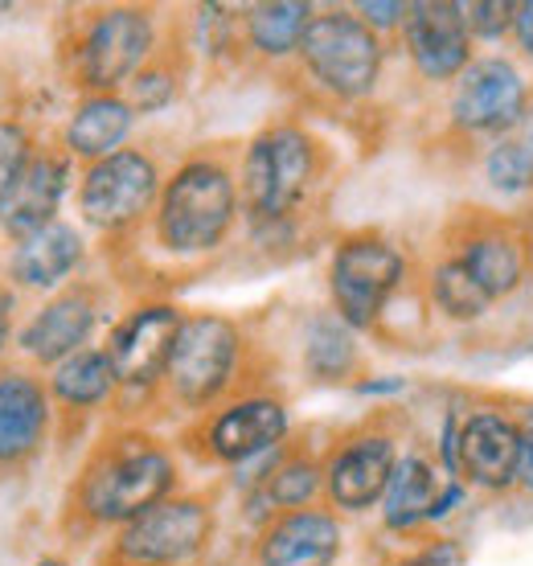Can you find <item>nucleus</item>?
Returning a JSON list of instances; mask_svg holds the SVG:
<instances>
[{"instance_id": "1", "label": "nucleus", "mask_w": 533, "mask_h": 566, "mask_svg": "<svg viewBox=\"0 0 533 566\" xmlns=\"http://www.w3.org/2000/svg\"><path fill=\"white\" fill-rule=\"evenodd\" d=\"M242 140L194 144L173 160L165 189L136 234L103 242L107 280L132 300L169 296L230 255L247 227L239 189Z\"/></svg>"}, {"instance_id": "2", "label": "nucleus", "mask_w": 533, "mask_h": 566, "mask_svg": "<svg viewBox=\"0 0 533 566\" xmlns=\"http://www.w3.org/2000/svg\"><path fill=\"white\" fill-rule=\"evenodd\" d=\"M181 489V452L153 427L107 423L91 439L58 510V538L83 546L103 530H124Z\"/></svg>"}, {"instance_id": "3", "label": "nucleus", "mask_w": 533, "mask_h": 566, "mask_svg": "<svg viewBox=\"0 0 533 566\" xmlns=\"http://www.w3.org/2000/svg\"><path fill=\"white\" fill-rule=\"evenodd\" d=\"M341 156L300 112L271 115L242 140L239 189L247 230H304L328 210Z\"/></svg>"}, {"instance_id": "4", "label": "nucleus", "mask_w": 533, "mask_h": 566, "mask_svg": "<svg viewBox=\"0 0 533 566\" xmlns=\"http://www.w3.org/2000/svg\"><path fill=\"white\" fill-rule=\"evenodd\" d=\"M271 382H275L271 361L263 357V345L247 328V321L213 308L189 312L181 333H177L160 390H156L148 427L173 423V419L189 423L226 398Z\"/></svg>"}, {"instance_id": "5", "label": "nucleus", "mask_w": 533, "mask_h": 566, "mask_svg": "<svg viewBox=\"0 0 533 566\" xmlns=\"http://www.w3.org/2000/svg\"><path fill=\"white\" fill-rule=\"evenodd\" d=\"M165 29L156 4H71L54 17L58 78L79 99L124 95Z\"/></svg>"}, {"instance_id": "6", "label": "nucleus", "mask_w": 533, "mask_h": 566, "mask_svg": "<svg viewBox=\"0 0 533 566\" xmlns=\"http://www.w3.org/2000/svg\"><path fill=\"white\" fill-rule=\"evenodd\" d=\"M386 71V38H378L353 9H316L304 42L288 66L292 91L304 107H353L365 103Z\"/></svg>"}, {"instance_id": "7", "label": "nucleus", "mask_w": 533, "mask_h": 566, "mask_svg": "<svg viewBox=\"0 0 533 566\" xmlns=\"http://www.w3.org/2000/svg\"><path fill=\"white\" fill-rule=\"evenodd\" d=\"M185 316L189 312L169 296L132 300L115 316V325L107 328V340H103V354L112 361L115 386H119L112 402L115 423L148 427L156 390H160V378L169 369L173 345H177Z\"/></svg>"}, {"instance_id": "8", "label": "nucleus", "mask_w": 533, "mask_h": 566, "mask_svg": "<svg viewBox=\"0 0 533 566\" xmlns=\"http://www.w3.org/2000/svg\"><path fill=\"white\" fill-rule=\"evenodd\" d=\"M292 436V411L280 386H251L197 415L177 431V452L197 468H242Z\"/></svg>"}, {"instance_id": "9", "label": "nucleus", "mask_w": 533, "mask_h": 566, "mask_svg": "<svg viewBox=\"0 0 533 566\" xmlns=\"http://www.w3.org/2000/svg\"><path fill=\"white\" fill-rule=\"evenodd\" d=\"M407 280V255L382 227H357L341 234L328 259V300L353 333L378 337Z\"/></svg>"}, {"instance_id": "10", "label": "nucleus", "mask_w": 533, "mask_h": 566, "mask_svg": "<svg viewBox=\"0 0 533 566\" xmlns=\"http://www.w3.org/2000/svg\"><path fill=\"white\" fill-rule=\"evenodd\" d=\"M169 169L173 165H165V156L148 144H124L119 153L86 165L74 189L83 227L95 230L103 242L136 234L156 210Z\"/></svg>"}, {"instance_id": "11", "label": "nucleus", "mask_w": 533, "mask_h": 566, "mask_svg": "<svg viewBox=\"0 0 533 566\" xmlns=\"http://www.w3.org/2000/svg\"><path fill=\"white\" fill-rule=\"evenodd\" d=\"M218 489H177L136 522L115 530L107 554L124 566H194L206 563L218 538Z\"/></svg>"}, {"instance_id": "12", "label": "nucleus", "mask_w": 533, "mask_h": 566, "mask_svg": "<svg viewBox=\"0 0 533 566\" xmlns=\"http://www.w3.org/2000/svg\"><path fill=\"white\" fill-rule=\"evenodd\" d=\"M439 255L456 259L484 296L497 300L518 296L533 275V234L521 218L497 213L484 206H460L439 230Z\"/></svg>"}, {"instance_id": "13", "label": "nucleus", "mask_w": 533, "mask_h": 566, "mask_svg": "<svg viewBox=\"0 0 533 566\" xmlns=\"http://www.w3.org/2000/svg\"><path fill=\"white\" fill-rule=\"evenodd\" d=\"M403 411L378 407L333 436L324 448V505L333 513H365L382 505L386 484L398 464Z\"/></svg>"}, {"instance_id": "14", "label": "nucleus", "mask_w": 533, "mask_h": 566, "mask_svg": "<svg viewBox=\"0 0 533 566\" xmlns=\"http://www.w3.org/2000/svg\"><path fill=\"white\" fill-rule=\"evenodd\" d=\"M115 296V283L107 275H74L66 287H58L54 296H45L38 308L29 312L13 340V357L25 361L38 374H50L66 357L91 345L98 321L107 316Z\"/></svg>"}, {"instance_id": "15", "label": "nucleus", "mask_w": 533, "mask_h": 566, "mask_svg": "<svg viewBox=\"0 0 533 566\" xmlns=\"http://www.w3.org/2000/svg\"><path fill=\"white\" fill-rule=\"evenodd\" d=\"M533 91L518 62L509 57H472V66L451 83L448 128L477 140V136H509L521 128L530 112Z\"/></svg>"}, {"instance_id": "16", "label": "nucleus", "mask_w": 533, "mask_h": 566, "mask_svg": "<svg viewBox=\"0 0 533 566\" xmlns=\"http://www.w3.org/2000/svg\"><path fill=\"white\" fill-rule=\"evenodd\" d=\"M54 439V398L45 374L17 357L0 361V484L21 481Z\"/></svg>"}, {"instance_id": "17", "label": "nucleus", "mask_w": 533, "mask_h": 566, "mask_svg": "<svg viewBox=\"0 0 533 566\" xmlns=\"http://www.w3.org/2000/svg\"><path fill=\"white\" fill-rule=\"evenodd\" d=\"M521 436L525 423L513 411L497 407L456 411V481L472 484L480 493L518 489Z\"/></svg>"}, {"instance_id": "18", "label": "nucleus", "mask_w": 533, "mask_h": 566, "mask_svg": "<svg viewBox=\"0 0 533 566\" xmlns=\"http://www.w3.org/2000/svg\"><path fill=\"white\" fill-rule=\"evenodd\" d=\"M74 156L62 148V136H45V144L29 156V165L17 172L9 189L0 193V234L9 242H21L29 234L58 222L62 198L71 189Z\"/></svg>"}, {"instance_id": "19", "label": "nucleus", "mask_w": 533, "mask_h": 566, "mask_svg": "<svg viewBox=\"0 0 533 566\" xmlns=\"http://www.w3.org/2000/svg\"><path fill=\"white\" fill-rule=\"evenodd\" d=\"M410 66L419 71L422 83H456L472 66V33L463 25V13L456 0H415L403 25Z\"/></svg>"}, {"instance_id": "20", "label": "nucleus", "mask_w": 533, "mask_h": 566, "mask_svg": "<svg viewBox=\"0 0 533 566\" xmlns=\"http://www.w3.org/2000/svg\"><path fill=\"white\" fill-rule=\"evenodd\" d=\"M345 546L341 513L328 505L275 513L254 530L251 566H337Z\"/></svg>"}, {"instance_id": "21", "label": "nucleus", "mask_w": 533, "mask_h": 566, "mask_svg": "<svg viewBox=\"0 0 533 566\" xmlns=\"http://www.w3.org/2000/svg\"><path fill=\"white\" fill-rule=\"evenodd\" d=\"M86 263V234L71 222H50L45 230L21 242H9V255L0 263V280L17 296H54L58 287L79 275Z\"/></svg>"}, {"instance_id": "22", "label": "nucleus", "mask_w": 533, "mask_h": 566, "mask_svg": "<svg viewBox=\"0 0 533 566\" xmlns=\"http://www.w3.org/2000/svg\"><path fill=\"white\" fill-rule=\"evenodd\" d=\"M50 398H54V439L62 448H71L86 436V427L103 407L115 402V374L112 361L103 354V345H86L62 366L45 374Z\"/></svg>"}, {"instance_id": "23", "label": "nucleus", "mask_w": 533, "mask_h": 566, "mask_svg": "<svg viewBox=\"0 0 533 566\" xmlns=\"http://www.w3.org/2000/svg\"><path fill=\"white\" fill-rule=\"evenodd\" d=\"M456 484L443 460L427 452V448H407L394 464V476L386 484V496H382V522L394 534H410L419 525L436 522L439 517V501L448 496V489Z\"/></svg>"}, {"instance_id": "24", "label": "nucleus", "mask_w": 533, "mask_h": 566, "mask_svg": "<svg viewBox=\"0 0 533 566\" xmlns=\"http://www.w3.org/2000/svg\"><path fill=\"white\" fill-rule=\"evenodd\" d=\"M194 71V38H189V13H165V29L153 57L144 62L136 78L124 86V99L136 115H156L173 107L185 95Z\"/></svg>"}, {"instance_id": "25", "label": "nucleus", "mask_w": 533, "mask_h": 566, "mask_svg": "<svg viewBox=\"0 0 533 566\" xmlns=\"http://www.w3.org/2000/svg\"><path fill=\"white\" fill-rule=\"evenodd\" d=\"M312 17H316V4H309V0H263V4L239 9L242 62L288 71L304 33H309Z\"/></svg>"}, {"instance_id": "26", "label": "nucleus", "mask_w": 533, "mask_h": 566, "mask_svg": "<svg viewBox=\"0 0 533 566\" xmlns=\"http://www.w3.org/2000/svg\"><path fill=\"white\" fill-rule=\"evenodd\" d=\"M369 374L357 333L333 308L316 312L304 328V378L316 386H362Z\"/></svg>"}, {"instance_id": "27", "label": "nucleus", "mask_w": 533, "mask_h": 566, "mask_svg": "<svg viewBox=\"0 0 533 566\" xmlns=\"http://www.w3.org/2000/svg\"><path fill=\"white\" fill-rule=\"evenodd\" d=\"M136 112L124 95H86L74 103V112L62 124V148L74 156V165H95L103 156L119 153L132 136Z\"/></svg>"}, {"instance_id": "28", "label": "nucleus", "mask_w": 533, "mask_h": 566, "mask_svg": "<svg viewBox=\"0 0 533 566\" xmlns=\"http://www.w3.org/2000/svg\"><path fill=\"white\" fill-rule=\"evenodd\" d=\"M419 287H422L427 308L436 312V316H443L448 325H472V321H480V316L492 312V300L484 296V287H480L456 259L439 255V251L422 263Z\"/></svg>"}, {"instance_id": "29", "label": "nucleus", "mask_w": 533, "mask_h": 566, "mask_svg": "<svg viewBox=\"0 0 533 566\" xmlns=\"http://www.w3.org/2000/svg\"><path fill=\"white\" fill-rule=\"evenodd\" d=\"M45 144L42 119L29 112L25 99H9L0 107V193L9 189L17 172L29 165V156Z\"/></svg>"}, {"instance_id": "30", "label": "nucleus", "mask_w": 533, "mask_h": 566, "mask_svg": "<svg viewBox=\"0 0 533 566\" xmlns=\"http://www.w3.org/2000/svg\"><path fill=\"white\" fill-rule=\"evenodd\" d=\"M484 177H489L492 189H501L509 198L533 193V148L521 140L518 132L501 136V140L489 144V153H484Z\"/></svg>"}, {"instance_id": "31", "label": "nucleus", "mask_w": 533, "mask_h": 566, "mask_svg": "<svg viewBox=\"0 0 533 566\" xmlns=\"http://www.w3.org/2000/svg\"><path fill=\"white\" fill-rule=\"evenodd\" d=\"M463 13V25L472 33V42H497V38H505L513 33V13H518V4H509V0H480V4H460Z\"/></svg>"}, {"instance_id": "32", "label": "nucleus", "mask_w": 533, "mask_h": 566, "mask_svg": "<svg viewBox=\"0 0 533 566\" xmlns=\"http://www.w3.org/2000/svg\"><path fill=\"white\" fill-rule=\"evenodd\" d=\"M353 13L362 17L378 38H390V33H403L410 4H403V0H362V4H353Z\"/></svg>"}, {"instance_id": "33", "label": "nucleus", "mask_w": 533, "mask_h": 566, "mask_svg": "<svg viewBox=\"0 0 533 566\" xmlns=\"http://www.w3.org/2000/svg\"><path fill=\"white\" fill-rule=\"evenodd\" d=\"M17 316H21V296L0 280V361L13 357V340H17V328H21Z\"/></svg>"}, {"instance_id": "34", "label": "nucleus", "mask_w": 533, "mask_h": 566, "mask_svg": "<svg viewBox=\"0 0 533 566\" xmlns=\"http://www.w3.org/2000/svg\"><path fill=\"white\" fill-rule=\"evenodd\" d=\"M419 558L427 566H463L468 563V551L456 538H431L419 546Z\"/></svg>"}, {"instance_id": "35", "label": "nucleus", "mask_w": 533, "mask_h": 566, "mask_svg": "<svg viewBox=\"0 0 533 566\" xmlns=\"http://www.w3.org/2000/svg\"><path fill=\"white\" fill-rule=\"evenodd\" d=\"M513 45L521 57L533 62V0H518V13H513Z\"/></svg>"}, {"instance_id": "36", "label": "nucleus", "mask_w": 533, "mask_h": 566, "mask_svg": "<svg viewBox=\"0 0 533 566\" xmlns=\"http://www.w3.org/2000/svg\"><path fill=\"white\" fill-rule=\"evenodd\" d=\"M518 489L533 496V423H525L521 436V464H518Z\"/></svg>"}, {"instance_id": "37", "label": "nucleus", "mask_w": 533, "mask_h": 566, "mask_svg": "<svg viewBox=\"0 0 533 566\" xmlns=\"http://www.w3.org/2000/svg\"><path fill=\"white\" fill-rule=\"evenodd\" d=\"M382 566H427L419 558V551H410V554H398V558H390V563H382Z\"/></svg>"}, {"instance_id": "38", "label": "nucleus", "mask_w": 533, "mask_h": 566, "mask_svg": "<svg viewBox=\"0 0 533 566\" xmlns=\"http://www.w3.org/2000/svg\"><path fill=\"white\" fill-rule=\"evenodd\" d=\"M33 566H71V558H66V554H42Z\"/></svg>"}, {"instance_id": "39", "label": "nucleus", "mask_w": 533, "mask_h": 566, "mask_svg": "<svg viewBox=\"0 0 533 566\" xmlns=\"http://www.w3.org/2000/svg\"><path fill=\"white\" fill-rule=\"evenodd\" d=\"M9 99H13V95H0V107H4V103H9Z\"/></svg>"}, {"instance_id": "40", "label": "nucleus", "mask_w": 533, "mask_h": 566, "mask_svg": "<svg viewBox=\"0 0 533 566\" xmlns=\"http://www.w3.org/2000/svg\"><path fill=\"white\" fill-rule=\"evenodd\" d=\"M0 13H9V4H0Z\"/></svg>"}, {"instance_id": "41", "label": "nucleus", "mask_w": 533, "mask_h": 566, "mask_svg": "<svg viewBox=\"0 0 533 566\" xmlns=\"http://www.w3.org/2000/svg\"><path fill=\"white\" fill-rule=\"evenodd\" d=\"M194 566H213V563H194Z\"/></svg>"}]
</instances>
